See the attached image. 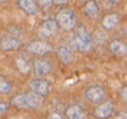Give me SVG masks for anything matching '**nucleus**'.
Returning <instances> with one entry per match:
<instances>
[{"label":"nucleus","mask_w":127,"mask_h":119,"mask_svg":"<svg viewBox=\"0 0 127 119\" xmlns=\"http://www.w3.org/2000/svg\"><path fill=\"white\" fill-rule=\"evenodd\" d=\"M34 70H36L37 75H45L51 71V64L47 60H37L34 63Z\"/></svg>","instance_id":"16"},{"label":"nucleus","mask_w":127,"mask_h":119,"mask_svg":"<svg viewBox=\"0 0 127 119\" xmlns=\"http://www.w3.org/2000/svg\"><path fill=\"white\" fill-rule=\"evenodd\" d=\"M74 47L81 52H89L92 48V37L83 28L78 29L74 34Z\"/></svg>","instance_id":"3"},{"label":"nucleus","mask_w":127,"mask_h":119,"mask_svg":"<svg viewBox=\"0 0 127 119\" xmlns=\"http://www.w3.org/2000/svg\"><path fill=\"white\" fill-rule=\"evenodd\" d=\"M67 118L68 119H85V112H83L81 105H70L67 108Z\"/></svg>","instance_id":"12"},{"label":"nucleus","mask_w":127,"mask_h":119,"mask_svg":"<svg viewBox=\"0 0 127 119\" xmlns=\"http://www.w3.org/2000/svg\"><path fill=\"white\" fill-rule=\"evenodd\" d=\"M3 1H4V0H0V3H3Z\"/></svg>","instance_id":"24"},{"label":"nucleus","mask_w":127,"mask_h":119,"mask_svg":"<svg viewBox=\"0 0 127 119\" xmlns=\"http://www.w3.org/2000/svg\"><path fill=\"white\" fill-rule=\"evenodd\" d=\"M11 90V85L4 79H0V93H8Z\"/></svg>","instance_id":"18"},{"label":"nucleus","mask_w":127,"mask_h":119,"mask_svg":"<svg viewBox=\"0 0 127 119\" xmlns=\"http://www.w3.org/2000/svg\"><path fill=\"white\" fill-rule=\"evenodd\" d=\"M38 4L42 8H48V7H51L53 3H52V0H38Z\"/></svg>","instance_id":"19"},{"label":"nucleus","mask_w":127,"mask_h":119,"mask_svg":"<svg viewBox=\"0 0 127 119\" xmlns=\"http://www.w3.org/2000/svg\"><path fill=\"white\" fill-rule=\"evenodd\" d=\"M86 99H89L90 101H93V103H98V101H101L102 99H104V89L101 88V86H98V85H93V86H90V88L86 90Z\"/></svg>","instance_id":"5"},{"label":"nucleus","mask_w":127,"mask_h":119,"mask_svg":"<svg viewBox=\"0 0 127 119\" xmlns=\"http://www.w3.org/2000/svg\"><path fill=\"white\" fill-rule=\"evenodd\" d=\"M6 111H7V105L4 103H0V115H3Z\"/></svg>","instance_id":"20"},{"label":"nucleus","mask_w":127,"mask_h":119,"mask_svg":"<svg viewBox=\"0 0 127 119\" xmlns=\"http://www.w3.org/2000/svg\"><path fill=\"white\" fill-rule=\"evenodd\" d=\"M111 52L116 56H124L126 55V44L120 40H113L109 45Z\"/></svg>","instance_id":"13"},{"label":"nucleus","mask_w":127,"mask_h":119,"mask_svg":"<svg viewBox=\"0 0 127 119\" xmlns=\"http://www.w3.org/2000/svg\"><path fill=\"white\" fill-rule=\"evenodd\" d=\"M32 88V92L36 94H38V96H47L48 93H49V83L45 82L44 79H36L32 82L30 85Z\"/></svg>","instance_id":"6"},{"label":"nucleus","mask_w":127,"mask_h":119,"mask_svg":"<svg viewBox=\"0 0 127 119\" xmlns=\"http://www.w3.org/2000/svg\"><path fill=\"white\" fill-rule=\"evenodd\" d=\"M58 23L55 19H47L41 26H40V36L41 37H53L58 33Z\"/></svg>","instance_id":"4"},{"label":"nucleus","mask_w":127,"mask_h":119,"mask_svg":"<svg viewBox=\"0 0 127 119\" xmlns=\"http://www.w3.org/2000/svg\"><path fill=\"white\" fill-rule=\"evenodd\" d=\"M119 22H120V17L118 14H108L102 18L101 25L105 30H112L119 25Z\"/></svg>","instance_id":"9"},{"label":"nucleus","mask_w":127,"mask_h":119,"mask_svg":"<svg viewBox=\"0 0 127 119\" xmlns=\"http://www.w3.org/2000/svg\"><path fill=\"white\" fill-rule=\"evenodd\" d=\"M58 56H59V59L66 64H68L72 62V52L68 47H66V45H63V47H60L58 49Z\"/></svg>","instance_id":"15"},{"label":"nucleus","mask_w":127,"mask_h":119,"mask_svg":"<svg viewBox=\"0 0 127 119\" xmlns=\"http://www.w3.org/2000/svg\"><path fill=\"white\" fill-rule=\"evenodd\" d=\"M48 119H63L62 118V115H59V114H51L49 116H48Z\"/></svg>","instance_id":"21"},{"label":"nucleus","mask_w":127,"mask_h":119,"mask_svg":"<svg viewBox=\"0 0 127 119\" xmlns=\"http://www.w3.org/2000/svg\"><path fill=\"white\" fill-rule=\"evenodd\" d=\"M19 7L26 14H36L37 12L36 0H19Z\"/></svg>","instance_id":"14"},{"label":"nucleus","mask_w":127,"mask_h":119,"mask_svg":"<svg viewBox=\"0 0 127 119\" xmlns=\"http://www.w3.org/2000/svg\"><path fill=\"white\" fill-rule=\"evenodd\" d=\"M28 49L30 51V52L36 53V55H45V53L51 52L52 48H51V45L45 41H34L28 47Z\"/></svg>","instance_id":"7"},{"label":"nucleus","mask_w":127,"mask_h":119,"mask_svg":"<svg viewBox=\"0 0 127 119\" xmlns=\"http://www.w3.org/2000/svg\"><path fill=\"white\" fill-rule=\"evenodd\" d=\"M83 12H85V15H88L89 18H92V19L98 17L100 8H98V4L96 3V0H88L85 3V6H83Z\"/></svg>","instance_id":"10"},{"label":"nucleus","mask_w":127,"mask_h":119,"mask_svg":"<svg viewBox=\"0 0 127 119\" xmlns=\"http://www.w3.org/2000/svg\"><path fill=\"white\" fill-rule=\"evenodd\" d=\"M56 23L60 25L64 30H72L77 25V17L74 11L68 8H62L56 15Z\"/></svg>","instance_id":"2"},{"label":"nucleus","mask_w":127,"mask_h":119,"mask_svg":"<svg viewBox=\"0 0 127 119\" xmlns=\"http://www.w3.org/2000/svg\"><path fill=\"white\" fill-rule=\"evenodd\" d=\"M66 1H68V0H52V3L55 4H64Z\"/></svg>","instance_id":"23"},{"label":"nucleus","mask_w":127,"mask_h":119,"mask_svg":"<svg viewBox=\"0 0 127 119\" xmlns=\"http://www.w3.org/2000/svg\"><path fill=\"white\" fill-rule=\"evenodd\" d=\"M12 104L19 108H37L41 105V96L36 93H26V94H18L14 97Z\"/></svg>","instance_id":"1"},{"label":"nucleus","mask_w":127,"mask_h":119,"mask_svg":"<svg viewBox=\"0 0 127 119\" xmlns=\"http://www.w3.org/2000/svg\"><path fill=\"white\" fill-rule=\"evenodd\" d=\"M19 40L15 39V37H6L0 42V48L3 51H15L17 48H19Z\"/></svg>","instance_id":"11"},{"label":"nucleus","mask_w":127,"mask_h":119,"mask_svg":"<svg viewBox=\"0 0 127 119\" xmlns=\"http://www.w3.org/2000/svg\"><path fill=\"white\" fill-rule=\"evenodd\" d=\"M17 66L18 69H19V71H22L23 74H26V73H29V70H30V67H29L28 62L25 60V59H17Z\"/></svg>","instance_id":"17"},{"label":"nucleus","mask_w":127,"mask_h":119,"mask_svg":"<svg viewBox=\"0 0 127 119\" xmlns=\"http://www.w3.org/2000/svg\"><path fill=\"white\" fill-rule=\"evenodd\" d=\"M115 119H127V116H126V114H124V112H122V114H119V115H116Z\"/></svg>","instance_id":"22"},{"label":"nucleus","mask_w":127,"mask_h":119,"mask_svg":"<svg viewBox=\"0 0 127 119\" xmlns=\"http://www.w3.org/2000/svg\"><path fill=\"white\" fill-rule=\"evenodd\" d=\"M112 112H113V104L111 101H108V103L98 105L96 108V111H94V115L100 119H107L112 115Z\"/></svg>","instance_id":"8"}]
</instances>
